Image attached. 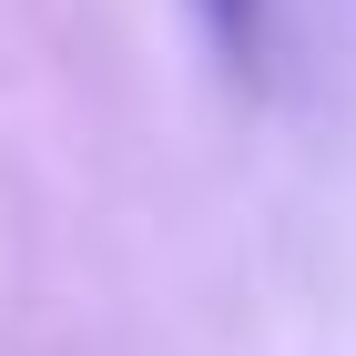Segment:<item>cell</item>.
Segmentation results:
<instances>
[{
  "label": "cell",
  "instance_id": "6da1fadb",
  "mask_svg": "<svg viewBox=\"0 0 356 356\" xmlns=\"http://www.w3.org/2000/svg\"><path fill=\"white\" fill-rule=\"evenodd\" d=\"M204 10V31L224 41V61H254L265 51V0H193Z\"/></svg>",
  "mask_w": 356,
  "mask_h": 356
}]
</instances>
